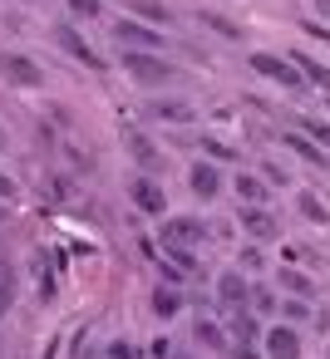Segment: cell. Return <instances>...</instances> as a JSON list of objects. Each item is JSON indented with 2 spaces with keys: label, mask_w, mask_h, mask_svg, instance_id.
Wrapping results in <instances>:
<instances>
[{
  "label": "cell",
  "mask_w": 330,
  "mask_h": 359,
  "mask_svg": "<svg viewBox=\"0 0 330 359\" xmlns=\"http://www.w3.org/2000/svg\"><path fill=\"white\" fill-rule=\"evenodd\" d=\"M207 236L202 217H163V246H197Z\"/></svg>",
  "instance_id": "cell-6"
},
{
  "label": "cell",
  "mask_w": 330,
  "mask_h": 359,
  "mask_svg": "<svg viewBox=\"0 0 330 359\" xmlns=\"http://www.w3.org/2000/svg\"><path fill=\"white\" fill-rule=\"evenodd\" d=\"M202 148H207V153H212L217 163H232V158H237V153H232V148H227L222 138H202Z\"/></svg>",
  "instance_id": "cell-28"
},
{
  "label": "cell",
  "mask_w": 330,
  "mask_h": 359,
  "mask_svg": "<svg viewBox=\"0 0 330 359\" xmlns=\"http://www.w3.org/2000/svg\"><path fill=\"white\" fill-rule=\"evenodd\" d=\"M246 305H251L256 315H271V310H276V295H271L266 285H251V300H246Z\"/></svg>",
  "instance_id": "cell-26"
},
{
  "label": "cell",
  "mask_w": 330,
  "mask_h": 359,
  "mask_svg": "<svg viewBox=\"0 0 330 359\" xmlns=\"http://www.w3.org/2000/svg\"><path fill=\"white\" fill-rule=\"evenodd\" d=\"M70 15L74 20H99L104 15V0H70Z\"/></svg>",
  "instance_id": "cell-24"
},
{
  "label": "cell",
  "mask_w": 330,
  "mask_h": 359,
  "mask_svg": "<svg viewBox=\"0 0 330 359\" xmlns=\"http://www.w3.org/2000/svg\"><path fill=\"white\" fill-rule=\"evenodd\" d=\"M11 192H15V187H11V177H6V172H0V197H11Z\"/></svg>",
  "instance_id": "cell-36"
},
{
  "label": "cell",
  "mask_w": 330,
  "mask_h": 359,
  "mask_svg": "<svg viewBox=\"0 0 330 359\" xmlns=\"http://www.w3.org/2000/svg\"><path fill=\"white\" fill-rule=\"evenodd\" d=\"M291 60H296V69H301V74H305L310 84H320V89L330 94V74H325V65H315V60H310V55H301V50H296Z\"/></svg>",
  "instance_id": "cell-20"
},
{
  "label": "cell",
  "mask_w": 330,
  "mask_h": 359,
  "mask_svg": "<svg viewBox=\"0 0 330 359\" xmlns=\"http://www.w3.org/2000/svg\"><path fill=\"white\" fill-rule=\"evenodd\" d=\"M281 315H286V320H305V300H301V295H296V300H286V305H281Z\"/></svg>",
  "instance_id": "cell-29"
},
{
  "label": "cell",
  "mask_w": 330,
  "mask_h": 359,
  "mask_svg": "<svg viewBox=\"0 0 330 359\" xmlns=\"http://www.w3.org/2000/svg\"><path fill=\"white\" fill-rule=\"evenodd\" d=\"M325 359H330V349H325Z\"/></svg>",
  "instance_id": "cell-40"
},
{
  "label": "cell",
  "mask_w": 330,
  "mask_h": 359,
  "mask_svg": "<svg viewBox=\"0 0 330 359\" xmlns=\"http://www.w3.org/2000/svg\"><path fill=\"white\" fill-rule=\"evenodd\" d=\"M153 114H158V118H173V123H187V118H192V109H187V104H163V99L153 104Z\"/></svg>",
  "instance_id": "cell-25"
},
{
  "label": "cell",
  "mask_w": 330,
  "mask_h": 359,
  "mask_svg": "<svg viewBox=\"0 0 330 359\" xmlns=\"http://www.w3.org/2000/svg\"><path fill=\"white\" fill-rule=\"evenodd\" d=\"M114 40H119V50H163V35H158L153 25H143V20L114 25Z\"/></svg>",
  "instance_id": "cell-5"
},
{
  "label": "cell",
  "mask_w": 330,
  "mask_h": 359,
  "mask_svg": "<svg viewBox=\"0 0 330 359\" xmlns=\"http://www.w3.org/2000/svg\"><path fill=\"white\" fill-rule=\"evenodd\" d=\"M310 133H315L320 143H330V123H310Z\"/></svg>",
  "instance_id": "cell-34"
},
{
  "label": "cell",
  "mask_w": 330,
  "mask_h": 359,
  "mask_svg": "<svg viewBox=\"0 0 330 359\" xmlns=\"http://www.w3.org/2000/svg\"><path fill=\"white\" fill-rule=\"evenodd\" d=\"M325 109H330V99H325Z\"/></svg>",
  "instance_id": "cell-41"
},
{
  "label": "cell",
  "mask_w": 330,
  "mask_h": 359,
  "mask_svg": "<svg viewBox=\"0 0 330 359\" xmlns=\"http://www.w3.org/2000/svg\"><path fill=\"white\" fill-rule=\"evenodd\" d=\"M0 217H6V207H0Z\"/></svg>",
  "instance_id": "cell-39"
},
{
  "label": "cell",
  "mask_w": 330,
  "mask_h": 359,
  "mask_svg": "<svg viewBox=\"0 0 330 359\" xmlns=\"http://www.w3.org/2000/svg\"><path fill=\"white\" fill-rule=\"evenodd\" d=\"M261 172H266V182H271V187H281V182H286V172H281V168H271V163H266Z\"/></svg>",
  "instance_id": "cell-33"
},
{
  "label": "cell",
  "mask_w": 330,
  "mask_h": 359,
  "mask_svg": "<svg viewBox=\"0 0 330 359\" xmlns=\"http://www.w3.org/2000/svg\"><path fill=\"white\" fill-rule=\"evenodd\" d=\"M55 45H60L70 60H79L84 69H104V65H109V60H99V50H94V45H89L74 25H55Z\"/></svg>",
  "instance_id": "cell-4"
},
{
  "label": "cell",
  "mask_w": 330,
  "mask_h": 359,
  "mask_svg": "<svg viewBox=\"0 0 330 359\" xmlns=\"http://www.w3.org/2000/svg\"><path fill=\"white\" fill-rule=\"evenodd\" d=\"M6 143H11V138H6V128H0V153H6Z\"/></svg>",
  "instance_id": "cell-37"
},
{
  "label": "cell",
  "mask_w": 330,
  "mask_h": 359,
  "mask_svg": "<svg viewBox=\"0 0 330 359\" xmlns=\"http://www.w3.org/2000/svg\"><path fill=\"white\" fill-rule=\"evenodd\" d=\"M237 217H242V226H246L256 241H271V236L281 231V222H276V217H271L261 202H242V212H237Z\"/></svg>",
  "instance_id": "cell-8"
},
{
  "label": "cell",
  "mask_w": 330,
  "mask_h": 359,
  "mask_svg": "<svg viewBox=\"0 0 330 359\" xmlns=\"http://www.w3.org/2000/svg\"><path fill=\"white\" fill-rule=\"evenodd\" d=\"M192 334H197L207 349H227V339H222V330H217L212 320H197V330H192Z\"/></svg>",
  "instance_id": "cell-23"
},
{
  "label": "cell",
  "mask_w": 330,
  "mask_h": 359,
  "mask_svg": "<svg viewBox=\"0 0 330 359\" xmlns=\"http://www.w3.org/2000/svg\"><path fill=\"white\" fill-rule=\"evenodd\" d=\"M124 69H128L138 84H148V89H153V84H168V79L178 74L173 65L158 60V50H124Z\"/></svg>",
  "instance_id": "cell-1"
},
{
  "label": "cell",
  "mask_w": 330,
  "mask_h": 359,
  "mask_svg": "<svg viewBox=\"0 0 330 359\" xmlns=\"http://www.w3.org/2000/svg\"><path fill=\"white\" fill-rule=\"evenodd\" d=\"M261 349H266V359H301V334L291 330V320L286 325H271L261 334Z\"/></svg>",
  "instance_id": "cell-7"
},
{
  "label": "cell",
  "mask_w": 330,
  "mask_h": 359,
  "mask_svg": "<svg viewBox=\"0 0 330 359\" xmlns=\"http://www.w3.org/2000/svg\"><path fill=\"white\" fill-rule=\"evenodd\" d=\"M128 148H133V158H138L148 172H153V168H163V153H158V148H153L143 133H133V138H128Z\"/></svg>",
  "instance_id": "cell-19"
},
{
  "label": "cell",
  "mask_w": 330,
  "mask_h": 359,
  "mask_svg": "<svg viewBox=\"0 0 330 359\" xmlns=\"http://www.w3.org/2000/svg\"><path fill=\"white\" fill-rule=\"evenodd\" d=\"M296 212H301L305 222H315V226L330 222V207L320 202V192H296Z\"/></svg>",
  "instance_id": "cell-14"
},
{
  "label": "cell",
  "mask_w": 330,
  "mask_h": 359,
  "mask_svg": "<svg viewBox=\"0 0 330 359\" xmlns=\"http://www.w3.org/2000/svg\"><path fill=\"white\" fill-rule=\"evenodd\" d=\"M281 143H286L291 153H301L305 163H315V168H325V153H320V148H315L310 138H301V133H281Z\"/></svg>",
  "instance_id": "cell-17"
},
{
  "label": "cell",
  "mask_w": 330,
  "mask_h": 359,
  "mask_svg": "<svg viewBox=\"0 0 330 359\" xmlns=\"http://www.w3.org/2000/svg\"><path fill=\"white\" fill-rule=\"evenodd\" d=\"M242 266H246V271H256V266H261V251H256V246H246V251H242Z\"/></svg>",
  "instance_id": "cell-32"
},
{
  "label": "cell",
  "mask_w": 330,
  "mask_h": 359,
  "mask_svg": "<svg viewBox=\"0 0 330 359\" xmlns=\"http://www.w3.org/2000/svg\"><path fill=\"white\" fill-rule=\"evenodd\" d=\"M124 11H133L138 20H153V25H168V20H173L163 0H124Z\"/></svg>",
  "instance_id": "cell-13"
},
{
  "label": "cell",
  "mask_w": 330,
  "mask_h": 359,
  "mask_svg": "<svg viewBox=\"0 0 330 359\" xmlns=\"http://www.w3.org/2000/svg\"><path fill=\"white\" fill-rule=\"evenodd\" d=\"M187 187H192V197L212 202V197L222 192V172H217V163H192V172H187Z\"/></svg>",
  "instance_id": "cell-10"
},
{
  "label": "cell",
  "mask_w": 330,
  "mask_h": 359,
  "mask_svg": "<svg viewBox=\"0 0 330 359\" xmlns=\"http://www.w3.org/2000/svg\"><path fill=\"white\" fill-rule=\"evenodd\" d=\"M128 197L148 212V217H163L168 212V197H163V187L153 182V177H133V187H128Z\"/></svg>",
  "instance_id": "cell-11"
},
{
  "label": "cell",
  "mask_w": 330,
  "mask_h": 359,
  "mask_svg": "<svg viewBox=\"0 0 330 359\" xmlns=\"http://www.w3.org/2000/svg\"><path fill=\"white\" fill-rule=\"evenodd\" d=\"M197 20H202L212 35H222V40H242V25H232V20H227V15H217V11H202Z\"/></svg>",
  "instance_id": "cell-18"
},
{
  "label": "cell",
  "mask_w": 330,
  "mask_h": 359,
  "mask_svg": "<svg viewBox=\"0 0 330 359\" xmlns=\"http://www.w3.org/2000/svg\"><path fill=\"white\" fill-rule=\"evenodd\" d=\"M168 359H192V354H168Z\"/></svg>",
  "instance_id": "cell-38"
},
{
  "label": "cell",
  "mask_w": 330,
  "mask_h": 359,
  "mask_svg": "<svg viewBox=\"0 0 330 359\" xmlns=\"http://www.w3.org/2000/svg\"><path fill=\"white\" fill-rule=\"evenodd\" d=\"M232 359H266V349H256V344H232Z\"/></svg>",
  "instance_id": "cell-30"
},
{
  "label": "cell",
  "mask_w": 330,
  "mask_h": 359,
  "mask_svg": "<svg viewBox=\"0 0 330 359\" xmlns=\"http://www.w3.org/2000/svg\"><path fill=\"white\" fill-rule=\"evenodd\" d=\"M217 300H222L227 310H242V305L251 300L246 276H242V271H222V276H217Z\"/></svg>",
  "instance_id": "cell-9"
},
{
  "label": "cell",
  "mask_w": 330,
  "mask_h": 359,
  "mask_svg": "<svg viewBox=\"0 0 330 359\" xmlns=\"http://www.w3.org/2000/svg\"><path fill=\"white\" fill-rule=\"evenodd\" d=\"M168 256H173V261H178V266H183L187 276L197 271V256H192V246H168Z\"/></svg>",
  "instance_id": "cell-27"
},
{
  "label": "cell",
  "mask_w": 330,
  "mask_h": 359,
  "mask_svg": "<svg viewBox=\"0 0 330 359\" xmlns=\"http://www.w3.org/2000/svg\"><path fill=\"white\" fill-rule=\"evenodd\" d=\"M0 79L15 84V89H40L45 84V69L30 55H0Z\"/></svg>",
  "instance_id": "cell-3"
},
{
  "label": "cell",
  "mask_w": 330,
  "mask_h": 359,
  "mask_svg": "<svg viewBox=\"0 0 330 359\" xmlns=\"http://www.w3.org/2000/svg\"><path fill=\"white\" fill-rule=\"evenodd\" d=\"M266 187H271V182H261V177H246V172L237 177V197H242V202H266Z\"/></svg>",
  "instance_id": "cell-22"
},
{
  "label": "cell",
  "mask_w": 330,
  "mask_h": 359,
  "mask_svg": "<svg viewBox=\"0 0 330 359\" xmlns=\"http://www.w3.org/2000/svg\"><path fill=\"white\" fill-rule=\"evenodd\" d=\"M232 334H237V344H261V315L251 305L232 310Z\"/></svg>",
  "instance_id": "cell-12"
},
{
  "label": "cell",
  "mask_w": 330,
  "mask_h": 359,
  "mask_svg": "<svg viewBox=\"0 0 330 359\" xmlns=\"http://www.w3.org/2000/svg\"><path fill=\"white\" fill-rule=\"evenodd\" d=\"M109 359H133V349H128V339H114V344H109Z\"/></svg>",
  "instance_id": "cell-31"
},
{
  "label": "cell",
  "mask_w": 330,
  "mask_h": 359,
  "mask_svg": "<svg viewBox=\"0 0 330 359\" xmlns=\"http://www.w3.org/2000/svg\"><path fill=\"white\" fill-rule=\"evenodd\" d=\"M276 280H281V290H291V295H301V300H310V295H315V280H310V276H301L296 266H281V276H276Z\"/></svg>",
  "instance_id": "cell-15"
},
{
  "label": "cell",
  "mask_w": 330,
  "mask_h": 359,
  "mask_svg": "<svg viewBox=\"0 0 330 359\" xmlns=\"http://www.w3.org/2000/svg\"><path fill=\"white\" fill-rule=\"evenodd\" d=\"M251 69H256V74H266V79H276V84H286V89H305V74L296 69V60H291V55L256 50V55H251Z\"/></svg>",
  "instance_id": "cell-2"
},
{
  "label": "cell",
  "mask_w": 330,
  "mask_h": 359,
  "mask_svg": "<svg viewBox=\"0 0 330 359\" xmlns=\"http://www.w3.org/2000/svg\"><path fill=\"white\" fill-rule=\"evenodd\" d=\"M15 305V266L0 261V320H6V310Z\"/></svg>",
  "instance_id": "cell-21"
},
{
  "label": "cell",
  "mask_w": 330,
  "mask_h": 359,
  "mask_svg": "<svg viewBox=\"0 0 330 359\" xmlns=\"http://www.w3.org/2000/svg\"><path fill=\"white\" fill-rule=\"evenodd\" d=\"M178 310H183V295H178L173 285H158V290H153V315H158V320H173Z\"/></svg>",
  "instance_id": "cell-16"
},
{
  "label": "cell",
  "mask_w": 330,
  "mask_h": 359,
  "mask_svg": "<svg viewBox=\"0 0 330 359\" xmlns=\"http://www.w3.org/2000/svg\"><path fill=\"white\" fill-rule=\"evenodd\" d=\"M315 15H320V20H330V0H315Z\"/></svg>",
  "instance_id": "cell-35"
}]
</instances>
